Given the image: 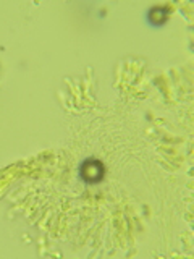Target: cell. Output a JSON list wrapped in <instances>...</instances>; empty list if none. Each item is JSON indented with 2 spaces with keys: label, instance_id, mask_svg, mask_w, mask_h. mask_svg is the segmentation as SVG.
I'll use <instances>...</instances> for the list:
<instances>
[{
  "label": "cell",
  "instance_id": "obj_1",
  "mask_svg": "<svg viewBox=\"0 0 194 259\" xmlns=\"http://www.w3.org/2000/svg\"><path fill=\"white\" fill-rule=\"evenodd\" d=\"M105 175V168L101 160L87 159L83 165H81V177L87 183H99Z\"/></svg>",
  "mask_w": 194,
  "mask_h": 259
}]
</instances>
